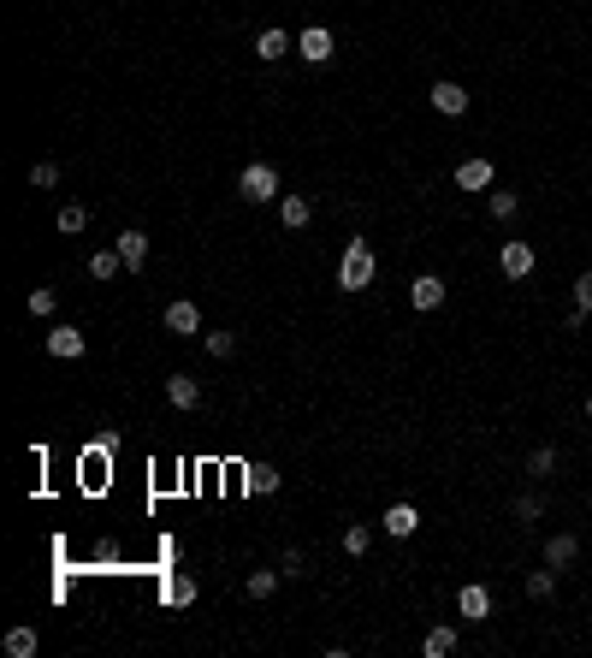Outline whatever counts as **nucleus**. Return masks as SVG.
<instances>
[{
    "mask_svg": "<svg viewBox=\"0 0 592 658\" xmlns=\"http://www.w3.org/2000/svg\"><path fill=\"white\" fill-rule=\"evenodd\" d=\"M373 273H380V261H373L367 238H350V244H344V261H338V285L344 291H367V285H373Z\"/></svg>",
    "mask_w": 592,
    "mask_h": 658,
    "instance_id": "obj_1",
    "label": "nucleus"
},
{
    "mask_svg": "<svg viewBox=\"0 0 592 658\" xmlns=\"http://www.w3.org/2000/svg\"><path fill=\"white\" fill-rule=\"evenodd\" d=\"M238 196L243 202H273V196H279V172H273L267 160H249L243 178H238Z\"/></svg>",
    "mask_w": 592,
    "mask_h": 658,
    "instance_id": "obj_2",
    "label": "nucleus"
},
{
    "mask_svg": "<svg viewBox=\"0 0 592 658\" xmlns=\"http://www.w3.org/2000/svg\"><path fill=\"white\" fill-rule=\"evenodd\" d=\"M296 54L309 59V66H326V59L338 54V42H332V30H326V24H314V30H302V36H296Z\"/></svg>",
    "mask_w": 592,
    "mask_h": 658,
    "instance_id": "obj_3",
    "label": "nucleus"
},
{
    "mask_svg": "<svg viewBox=\"0 0 592 658\" xmlns=\"http://www.w3.org/2000/svg\"><path fill=\"white\" fill-rule=\"evenodd\" d=\"M166 332H178V338H196L202 332V309L190 297H172L166 302Z\"/></svg>",
    "mask_w": 592,
    "mask_h": 658,
    "instance_id": "obj_4",
    "label": "nucleus"
},
{
    "mask_svg": "<svg viewBox=\"0 0 592 658\" xmlns=\"http://www.w3.org/2000/svg\"><path fill=\"white\" fill-rule=\"evenodd\" d=\"M534 244H522V238H509V244L504 249H498V267H504L509 273V279H527V273H534Z\"/></svg>",
    "mask_w": 592,
    "mask_h": 658,
    "instance_id": "obj_5",
    "label": "nucleus"
},
{
    "mask_svg": "<svg viewBox=\"0 0 592 658\" xmlns=\"http://www.w3.org/2000/svg\"><path fill=\"white\" fill-rule=\"evenodd\" d=\"M456 611H462V623H486V617H492V593L480 581H468L462 593H456Z\"/></svg>",
    "mask_w": 592,
    "mask_h": 658,
    "instance_id": "obj_6",
    "label": "nucleus"
},
{
    "mask_svg": "<svg viewBox=\"0 0 592 658\" xmlns=\"http://www.w3.org/2000/svg\"><path fill=\"white\" fill-rule=\"evenodd\" d=\"M426 95H433V107H438L444 119H462V113H468V95H462V84H451V77H438V84L426 89Z\"/></svg>",
    "mask_w": 592,
    "mask_h": 658,
    "instance_id": "obj_7",
    "label": "nucleus"
},
{
    "mask_svg": "<svg viewBox=\"0 0 592 658\" xmlns=\"http://www.w3.org/2000/svg\"><path fill=\"white\" fill-rule=\"evenodd\" d=\"M575 558H580L575 534H551V540H545V563H551V570H575Z\"/></svg>",
    "mask_w": 592,
    "mask_h": 658,
    "instance_id": "obj_8",
    "label": "nucleus"
},
{
    "mask_svg": "<svg viewBox=\"0 0 592 658\" xmlns=\"http://www.w3.org/2000/svg\"><path fill=\"white\" fill-rule=\"evenodd\" d=\"M291 36H284V30L279 24H267V30H261V36H255V59H267V66H273V59H284V54H291Z\"/></svg>",
    "mask_w": 592,
    "mask_h": 658,
    "instance_id": "obj_9",
    "label": "nucleus"
},
{
    "mask_svg": "<svg viewBox=\"0 0 592 658\" xmlns=\"http://www.w3.org/2000/svg\"><path fill=\"white\" fill-rule=\"evenodd\" d=\"M415 528H421V510H415V504H391V510H385V534H391V540H409Z\"/></svg>",
    "mask_w": 592,
    "mask_h": 658,
    "instance_id": "obj_10",
    "label": "nucleus"
},
{
    "mask_svg": "<svg viewBox=\"0 0 592 658\" xmlns=\"http://www.w3.org/2000/svg\"><path fill=\"white\" fill-rule=\"evenodd\" d=\"M48 350H54L59 362H77V356H84V332H77V327H54V332H48Z\"/></svg>",
    "mask_w": 592,
    "mask_h": 658,
    "instance_id": "obj_11",
    "label": "nucleus"
},
{
    "mask_svg": "<svg viewBox=\"0 0 592 658\" xmlns=\"http://www.w3.org/2000/svg\"><path fill=\"white\" fill-rule=\"evenodd\" d=\"M166 403H172V410H196V403H202V386L190 380V374H172V380H166Z\"/></svg>",
    "mask_w": 592,
    "mask_h": 658,
    "instance_id": "obj_12",
    "label": "nucleus"
},
{
    "mask_svg": "<svg viewBox=\"0 0 592 658\" xmlns=\"http://www.w3.org/2000/svg\"><path fill=\"white\" fill-rule=\"evenodd\" d=\"M113 249L125 256V267L137 273L142 261H148V231H137V226H130V231H119V244H113Z\"/></svg>",
    "mask_w": 592,
    "mask_h": 658,
    "instance_id": "obj_13",
    "label": "nucleus"
},
{
    "mask_svg": "<svg viewBox=\"0 0 592 658\" xmlns=\"http://www.w3.org/2000/svg\"><path fill=\"white\" fill-rule=\"evenodd\" d=\"M409 302L415 309H438V302H444V279H438V273H421L409 285Z\"/></svg>",
    "mask_w": 592,
    "mask_h": 658,
    "instance_id": "obj_14",
    "label": "nucleus"
},
{
    "mask_svg": "<svg viewBox=\"0 0 592 658\" xmlns=\"http://www.w3.org/2000/svg\"><path fill=\"white\" fill-rule=\"evenodd\" d=\"M456 185L462 190H486L492 185V160H462V167H456Z\"/></svg>",
    "mask_w": 592,
    "mask_h": 658,
    "instance_id": "obj_15",
    "label": "nucleus"
},
{
    "mask_svg": "<svg viewBox=\"0 0 592 658\" xmlns=\"http://www.w3.org/2000/svg\"><path fill=\"white\" fill-rule=\"evenodd\" d=\"M279 581H284V570H255L249 581H243V593H249V599H273V593H279Z\"/></svg>",
    "mask_w": 592,
    "mask_h": 658,
    "instance_id": "obj_16",
    "label": "nucleus"
},
{
    "mask_svg": "<svg viewBox=\"0 0 592 658\" xmlns=\"http://www.w3.org/2000/svg\"><path fill=\"white\" fill-rule=\"evenodd\" d=\"M309 214H314V208H309V196H279V220H284L291 231H302V226H309Z\"/></svg>",
    "mask_w": 592,
    "mask_h": 658,
    "instance_id": "obj_17",
    "label": "nucleus"
},
{
    "mask_svg": "<svg viewBox=\"0 0 592 658\" xmlns=\"http://www.w3.org/2000/svg\"><path fill=\"white\" fill-rule=\"evenodd\" d=\"M119 267H125L119 249H95V256H89V273H95V279H119Z\"/></svg>",
    "mask_w": 592,
    "mask_h": 658,
    "instance_id": "obj_18",
    "label": "nucleus"
},
{
    "mask_svg": "<svg viewBox=\"0 0 592 658\" xmlns=\"http://www.w3.org/2000/svg\"><path fill=\"white\" fill-rule=\"evenodd\" d=\"M557 575H563V570H551V563H545V570H534V575H527V599H551V593H557Z\"/></svg>",
    "mask_w": 592,
    "mask_h": 658,
    "instance_id": "obj_19",
    "label": "nucleus"
},
{
    "mask_svg": "<svg viewBox=\"0 0 592 658\" xmlns=\"http://www.w3.org/2000/svg\"><path fill=\"white\" fill-rule=\"evenodd\" d=\"M421 653H426V658H451V653H456V629H433V635L421 641Z\"/></svg>",
    "mask_w": 592,
    "mask_h": 658,
    "instance_id": "obj_20",
    "label": "nucleus"
},
{
    "mask_svg": "<svg viewBox=\"0 0 592 658\" xmlns=\"http://www.w3.org/2000/svg\"><path fill=\"white\" fill-rule=\"evenodd\" d=\"M54 226L66 231V238H71V231H84V226H89V208H84V202H66V208H59V220H54Z\"/></svg>",
    "mask_w": 592,
    "mask_h": 658,
    "instance_id": "obj_21",
    "label": "nucleus"
},
{
    "mask_svg": "<svg viewBox=\"0 0 592 658\" xmlns=\"http://www.w3.org/2000/svg\"><path fill=\"white\" fill-rule=\"evenodd\" d=\"M486 208H492V220H516L522 196H516V190H492V196H486Z\"/></svg>",
    "mask_w": 592,
    "mask_h": 658,
    "instance_id": "obj_22",
    "label": "nucleus"
},
{
    "mask_svg": "<svg viewBox=\"0 0 592 658\" xmlns=\"http://www.w3.org/2000/svg\"><path fill=\"white\" fill-rule=\"evenodd\" d=\"M527 474H534V481H545V474H557V451H551V445H539L534 457H527Z\"/></svg>",
    "mask_w": 592,
    "mask_h": 658,
    "instance_id": "obj_23",
    "label": "nucleus"
},
{
    "mask_svg": "<svg viewBox=\"0 0 592 658\" xmlns=\"http://www.w3.org/2000/svg\"><path fill=\"white\" fill-rule=\"evenodd\" d=\"M509 510H516V522H539V516H545V499H539V492H522Z\"/></svg>",
    "mask_w": 592,
    "mask_h": 658,
    "instance_id": "obj_24",
    "label": "nucleus"
},
{
    "mask_svg": "<svg viewBox=\"0 0 592 658\" xmlns=\"http://www.w3.org/2000/svg\"><path fill=\"white\" fill-rule=\"evenodd\" d=\"M6 653L30 658V653H36V629H6Z\"/></svg>",
    "mask_w": 592,
    "mask_h": 658,
    "instance_id": "obj_25",
    "label": "nucleus"
},
{
    "mask_svg": "<svg viewBox=\"0 0 592 658\" xmlns=\"http://www.w3.org/2000/svg\"><path fill=\"white\" fill-rule=\"evenodd\" d=\"M54 309H59V297H54L48 285H36V291H30V315H36V320H48Z\"/></svg>",
    "mask_w": 592,
    "mask_h": 658,
    "instance_id": "obj_26",
    "label": "nucleus"
},
{
    "mask_svg": "<svg viewBox=\"0 0 592 658\" xmlns=\"http://www.w3.org/2000/svg\"><path fill=\"white\" fill-rule=\"evenodd\" d=\"M279 570H284V581H302V575H309V558H302V545H291V552H284Z\"/></svg>",
    "mask_w": 592,
    "mask_h": 658,
    "instance_id": "obj_27",
    "label": "nucleus"
},
{
    "mask_svg": "<svg viewBox=\"0 0 592 658\" xmlns=\"http://www.w3.org/2000/svg\"><path fill=\"white\" fill-rule=\"evenodd\" d=\"M367 545H373V534H367L362 522H350V528H344V552H350V558H362Z\"/></svg>",
    "mask_w": 592,
    "mask_h": 658,
    "instance_id": "obj_28",
    "label": "nucleus"
},
{
    "mask_svg": "<svg viewBox=\"0 0 592 658\" xmlns=\"http://www.w3.org/2000/svg\"><path fill=\"white\" fill-rule=\"evenodd\" d=\"M30 185H36V190H54L59 185V167H54V160H36V167H30Z\"/></svg>",
    "mask_w": 592,
    "mask_h": 658,
    "instance_id": "obj_29",
    "label": "nucleus"
},
{
    "mask_svg": "<svg viewBox=\"0 0 592 658\" xmlns=\"http://www.w3.org/2000/svg\"><path fill=\"white\" fill-rule=\"evenodd\" d=\"M166 599L172 605H190V599H196V581H190V575H172V581H166Z\"/></svg>",
    "mask_w": 592,
    "mask_h": 658,
    "instance_id": "obj_30",
    "label": "nucleus"
},
{
    "mask_svg": "<svg viewBox=\"0 0 592 658\" xmlns=\"http://www.w3.org/2000/svg\"><path fill=\"white\" fill-rule=\"evenodd\" d=\"M202 344H208V356H213V362H226L231 350H238V338H231V332H208Z\"/></svg>",
    "mask_w": 592,
    "mask_h": 658,
    "instance_id": "obj_31",
    "label": "nucleus"
},
{
    "mask_svg": "<svg viewBox=\"0 0 592 658\" xmlns=\"http://www.w3.org/2000/svg\"><path fill=\"white\" fill-rule=\"evenodd\" d=\"M249 492H279V474H273L267 463H255L249 469Z\"/></svg>",
    "mask_w": 592,
    "mask_h": 658,
    "instance_id": "obj_32",
    "label": "nucleus"
},
{
    "mask_svg": "<svg viewBox=\"0 0 592 658\" xmlns=\"http://www.w3.org/2000/svg\"><path fill=\"white\" fill-rule=\"evenodd\" d=\"M575 302H580V309H587V315H592V267H587V273H580V279H575Z\"/></svg>",
    "mask_w": 592,
    "mask_h": 658,
    "instance_id": "obj_33",
    "label": "nucleus"
},
{
    "mask_svg": "<svg viewBox=\"0 0 592 658\" xmlns=\"http://www.w3.org/2000/svg\"><path fill=\"white\" fill-rule=\"evenodd\" d=\"M580 327H587V309H580V302H575V309H569V315H563V332H580Z\"/></svg>",
    "mask_w": 592,
    "mask_h": 658,
    "instance_id": "obj_34",
    "label": "nucleus"
},
{
    "mask_svg": "<svg viewBox=\"0 0 592 658\" xmlns=\"http://www.w3.org/2000/svg\"><path fill=\"white\" fill-rule=\"evenodd\" d=\"M587 421H592V398H587Z\"/></svg>",
    "mask_w": 592,
    "mask_h": 658,
    "instance_id": "obj_35",
    "label": "nucleus"
}]
</instances>
